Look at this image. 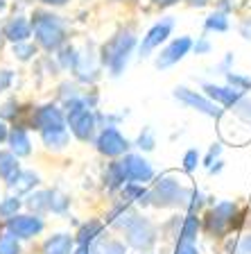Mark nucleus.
Wrapping results in <instances>:
<instances>
[{
    "label": "nucleus",
    "mask_w": 251,
    "mask_h": 254,
    "mask_svg": "<svg viewBox=\"0 0 251 254\" xmlns=\"http://www.w3.org/2000/svg\"><path fill=\"white\" fill-rule=\"evenodd\" d=\"M34 32L43 48L54 50L63 41V27L57 21V16H37L34 18Z\"/></svg>",
    "instance_id": "nucleus-1"
},
{
    "label": "nucleus",
    "mask_w": 251,
    "mask_h": 254,
    "mask_svg": "<svg viewBox=\"0 0 251 254\" xmlns=\"http://www.w3.org/2000/svg\"><path fill=\"white\" fill-rule=\"evenodd\" d=\"M68 123H70V129L77 138L86 141V138L93 134V127H95V118L91 114V109L84 102L75 100L68 105Z\"/></svg>",
    "instance_id": "nucleus-2"
},
{
    "label": "nucleus",
    "mask_w": 251,
    "mask_h": 254,
    "mask_svg": "<svg viewBox=\"0 0 251 254\" xmlns=\"http://www.w3.org/2000/svg\"><path fill=\"white\" fill-rule=\"evenodd\" d=\"M7 227H9V234H14L16 238H32L43 229V220L37 216H14L9 218Z\"/></svg>",
    "instance_id": "nucleus-3"
},
{
    "label": "nucleus",
    "mask_w": 251,
    "mask_h": 254,
    "mask_svg": "<svg viewBox=\"0 0 251 254\" xmlns=\"http://www.w3.org/2000/svg\"><path fill=\"white\" fill-rule=\"evenodd\" d=\"M98 148H100V152L109 154V157H118V154H122L127 150V141L122 138V134L118 129L109 127V129H104V132L100 134Z\"/></svg>",
    "instance_id": "nucleus-4"
},
{
    "label": "nucleus",
    "mask_w": 251,
    "mask_h": 254,
    "mask_svg": "<svg viewBox=\"0 0 251 254\" xmlns=\"http://www.w3.org/2000/svg\"><path fill=\"white\" fill-rule=\"evenodd\" d=\"M122 168H125V177L127 180H134V182H147L150 177H152V168H150V164H147L145 159L141 157H127L125 161H120Z\"/></svg>",
    "instance_id": "nucleus-5"
},
{
    "label": "nucleus",
    "mask_w": 251,
    "mask_h": 254,
    "mask_svg": "<svg viewBox=\"0 0 251 254\" xmlns=\"http://www.w3.org/2000/svg\"><path fill=\"white\" fill-rule=\"evenodd\" d=\"M131 46H134V39L131 37H122L120 41H115L113 43V48L109 50V64H111V68H113V73L118 75L122 70V66L127 64V55H129V50H131Z\"/></svg>",
    "instance_id": "nucleus-6"
},
{
    "label": "nucleus",
    "mask_w": 251,
    "mask_h": 254,
    "mask_svg": "<svg viewBox=\"0 0 251 254\" xmlns=\"http://www.w3.org/2000/svg\"><path fill=\"white\" fill-rule=\"evenodd\" d=\"M188 48H190V39H179V41H174L172 46L167 48L165 53L156 59V66L158 68H165V66H170V64L179 62L183 55L188 53Z\"/></svg>",
    "instance_id": "nucleus-7"
},
{
    "label": "nucleus",
    "mask_w": 251,
    "mask_h": 254,
    "mask_svg": "<svg viewBox=\"0 0 251 254\" xmlns=\"http://www.w3.org/2000/svg\"><path fill=\"white\" fill-rule=\"evenodd\" d=\"M170 30H172V21H163V23H158V25H154L152 30L147 32V37H145V41H143L141 50L143 53H150V50L156 48L161 41H165V37L170 34Z\"/></svg>",
    "instance_id": "nucleus-8"
},
{
    "label": "nucleus",
    "mask_w": 251,
    "mask_h": 254,
    "mask_svg": "<svg viewBox=\"0 0 251 254\" xmlns=\"http://www.w3.org/2000/svg\"><path fill=\"white\" fill-rule=\"evenodd\" d=\"M127 234H129V243L136 245V248H145V245H150L152 243V236H154L152 227H150L147 222H143V220L134 222V227L127 229Z\"/></svg>",
    "instance_id": "nucleus-9"
},
{
    "label": "nucleus",
    "mask_w": 251,
    "mask_h": 254,
    "mask_svg": "<svg viewBox=\"0 0 251 254\" xmlns=\"http://www.w3.org/2000/svg\"><path fill=\"white\" fill-rule=\"evenodd\" d=\"M37 125L41 129H50V127H63V116L57 107H43L37 114Z\"/></svg>",
    "instance_id": "nucleus-10"
},
{
    "label": "nucleus",
    "mask_w": 251,
    "mask_h": 254,
    "mask_svg": "<svg viewBox=\"0 0 251 254\" xmlns=\"http://www.w3.org/2000/svg\"><path fill=\"white\" fill-rule=\"evenodd\" d=\"M177 98L183 102H188V105L193 107H199V109L204 111V114H208V116H217V109H215V105H210L208 100H204L201 95H195L193 91L188 89H177Z\"/></svg>",
    "instance_id": "nucleus-11"
},
{
    "label": "nucleus",
    "mask_w": 251,
    "mask_h": 254,
    "mask_svg": "<svg viewBox=\"0 0 251 254\" xmlns=\"http://www.w3.org/2000/svg\"><path fill=\"white\" fill-rule=\"evenodd\" d=\"M30 34H32V25L25 21V18H14V21L5 27V37L11 39V41H16V43L25 41Z\"/></svg>",
    "instance_id": "nucleus-12"
},
{
    "label": "nucleus",
    "mask_w": 251,
    "mask_h": 254,
    "mask_svg": "<svg viewBox=\"0 0 251 254\" xmlns=\"http://www.w3.org/2000/svg\"><path fill=\"white\" fill-rule=\"evenodd\" d=\"M46 254H70L73 252V238L66 234H57V236L46 241Z\"/></svg>",
    "instance_id": "nucleus-13"
},
{
    "label": "nucleus",
    "mask_w": 251,
    "mask_h": 254,
    "mask_svg": "<svg viewBox=\"0 0 251 254\" xmlns=\"http://www.w3.org/2000/svg\"><path fill=\"white\" fill-rule=\"evenodd\" d=\"M181 197V189L174 184L172 180H163L156 186V202L158 204H170V202L179 200Z\"/></svg>",
    "instance_id": "nucleus-14"
},
{
    "label": "nucleus",
    "mask_w": 251,
    "mask_h": 254,
    "mask_svg": "<svg viewBox=\"0 0 251 254\" xmlns=\"http://www.w3.org/2000/svg\"><path fill=\"white\" fill-rule=\"evenodd\" d=\"M18 173H21V170H18L16 154L14 152H0V175L7 180V184H11Z\"/></svg>",
    "instance_id": "nucleus-15"
},
{
    "label": "nucleus",
    "mask_w": 251,
    "mask_h": 254,
    "mask_svg": "<svg viewBox=\"0 0 251 254\" xmlns=\"http://www.w3.org/2000/svg\"><path fill=\"white\" fill-rule=\"evenodd\" d=\"M43 143L48 148H63L68 143V132L63 127H50V129H41Z\"/></svg>",
    "instance_id": "nucleus-16"
},
{
    "label": "nucleus",
    "mask_w": 251,
    "mask_h": 254,
    "mask_svg": "<svg viewBox=\"0 0 251 254\" xmlns=\"http://www.w3.org/2000/svg\"><path fill=\"white\" fill-rule=\"evenodd\" d=\"M9 145L16 157H27V154H30V138H27V134L23 132V129H16V127L11 129Z\"/></svg>",
    "instance_id": "nucleus-17"
},
{
    "label": "nucleus",
    "mask_w": 251,
    "mask_h": 254,
    "mask_svg": "<svg viewBox=\"0 0 251 254\" xmlns=\"http://www.w3.org/2000/svg\"><path fill=\"white\" fill-rule=\"evenodd\" d=\"M37 182H39V177L34 173H18V175H16V180L11 182L9 186H14L18 193H25V190H30L32 186L37 184Z\"/></svg>",
    "instance_id": "nucleus-18"
},
{
    "label": "nucleus",
    "mask_w": 251,
    "mask_h": 254,
    "mask_svg": "<svg viewBox=\"0 0 251 254\" xmlns=\"http://www.w3.org/2000/svg\"><path fill=\"white\" fill-rule=\"evenodd\" d=\"M100 229H102L100 227V222H89V225H84V227L79 229V236H77L79 245H89L91 241L100 234Z\"/></svg>",
    "instance_id": "nucleus-19"
},
{
    "label": "nucleus",
    "mask_w": 251,
    "mask_h": 254,
    "mask_svg": "<svg viewBox=\"0 0 251 254\" xmlns=\"http://www.w3.org/2000/svg\"><path fill=\"white\" fill-rule=\"evenodd\" d=\"M206 91H208L213 98H217L220 102H224V105H231V102L238 100V93L236 91H229V89H220V86H206Z\"/></svg>",
    "instance_id": "nucleus-20"
},
{
    "label": "nucleus",
    "mask_w": 251,
    "mask_h": 254,
    "mask_svg": "<svg viewBox=\"0 0 251 254\" xmlns=\"http://www.w3.org/2000/svg\"><path fill=\"white\" fill-rule=\"evenodd\" d=\"M18 241L14 238V234H2L0 236V254H18Z\"/></svg>",
    "instance_id": "nucleus-21"
},
{
    "label": "nucleus",
    "mask_w": 251,
    "mask_h": 254,
    "mask_svg": "<svg viewBox=\"0 0 251 254\" xmlns=\"http://www.w3.org/2000/svg\"><path fill=\"white\" fill-rule=\"evenodd\" d=\"M18 209H21V200H16V197H5L0 202V216L5 218H14Z\"/></svg>",
    "instance_id": "nucleus-22"
},
{
    "label": "nucleus",
    "mask_w": 251,
    "mask_h": 254,
    "mask_svg": "<svg viewBox=\"0 0 251 254\" xmlns=\"http://www.w3.org/2000/svg\"><path fill=\"white\" fill-rule=\"evenodd\" d=\"M32 209H50V193H37L30 197Z\"/></svg>",
    "instance_id": "nucleus-23"
},
{
    "label": "nucleus",
    "mask_w": 251,
    "mask_h": 254,
    "mask_svg": "<svg viewBox=\"0 0 251 254\" xmlns=\"http://www.w3.org/2000/svg\"><path fill=\"white\" fill-rule=\"evenodd\" d=\"M195 234H197V220H195V218H188L186 225H183V232H181L183 243H190V241L195 238Z\"/></svg>",
    "instance_id": "nucleus-24"
},
{
    "label": "nucleus",
    "mask_w": 251,
    "mask_h": 254,
    "mask_svg": "<svg viewBox=\"0 0 251 254\" xmlns=\"http://www.w3.org/2000/svg\"><path fill=\"white\" fill-rule=\"evenodd\" d=\"M14 55L18 59H30L32 55H34V48L32 46H21V43H16L14 46Z\"/></svg>",
    "instance_id": "nucleus-25"
},
{
    "label": "nucleus",
    "mask_w": 251,
    "mask_h": 254,
    "mask_svg": "<svg viewBox=\"0 0 251 254\" xmlns=\"http://www.w3.org/2000/svg\"><path fill=\"white\" fill-rule=\"evenodd\" d=\"M100 252L102 254H125V250H122L120 243H106V245H102Z\"/></svg>",
    "instance_id": "nucleus-26"
},
{
    "label": "nucleus",
    "mask_w": 251,
    "mask_h": 254,
    "mask_svg": "<svg viewBox=\"0 0 251 254\" xmlns=\"http://www.w3.org/2000/svg\"><path fill=\"white\" fill-rule=\"evenodd\" d=\"M208 27H215V30H226V21L222 18L220 14L210 16V18H208Z\"/></svg>",
    "instance_id": "nucleus-27"
},
{
    "label": "nucleus",
    "mask_w": 251,
    "mask_h": 254,
    "mask_svg": "<svg viewBox=\"0 0 251 254\" xmlns=\"http://www.w3.org/2000/svg\"><path fill=\"white\" fill-rule=\"evenodd\" d=\"M195 164H197V152H195V150H190V152L186 154V170H193Z\"/></svg>",
    "instance_id": "nucleus-28"
},
{
    "label": "nucleus",
    "mask_w": 251,
    "mask_h": 254,
    "mask_svg": "<svg viewBox=\"0 0 251 254\" xmlns=\"http://www.w3.org/2000/svg\"><path fill=\"white\" fill-rule=\"evenodd\" d=\"M177 254H197V250H195L190 243H181V248L177 250Z\"/></svg>",
    "instance_id": "nucleus-29"
},
{
    "label": "nucleus",
    "mask_w": 251,
    "mask_h": 254,
    "mask_svg": "<svg viewBox=\"0 0 251 254\" xmlns=\"http://www.w3.org/2000/svg\"><path fill=\"white\" fill-rule=\"evenodd\" d=\"M5 138H7V129H5V125L0 123V141H5Z\"/></svg>",
    "instance_id": "nucleus-30"
},
{
    "label": "nucleus",
    "mask_w": 251,
    "mask_h": 254,
    "mask_svg": "<svg viewBox=\"0 0 251 254\" xmlns=\"http://www.w3.org/2000/svg\"><path fill=\"white\" fill-rule=\"evenodd\" d=\"M48 5H63V2H68V0H43Z\"/></svg>",
    "instance_id": "nucleus-31"
},
{
    "label": "nucleus",
    "mask_w": 251,
    "mask_h": 254,
    "mask_svg": "<svg viewBox=\"0 0 251 254\" xmlns=\"http://www.w3.org/2000/svg\"><path fill=\"white\" fill-rule=\"evenodd\" d=\"M154 2H158V5H172V2H177V0H154Z\"/></svg>",
    "instance_id": "nucleus-32"
},
{
    "label": "nucleus",
    "mask_w": 251,
    "mask_h": 254,
    "mask_svg": "<svg viewBox=\"0 0 251 254\" xmlns=\"http://www.w3.org/2000/svg\"><path fill=\"white\" fill-rule=\"evenodd\" d=\"M77 254H89V248H86V245H82V248L77 250Z\"/></svg>",
    "instance_id": "nucleus-33"
},
{
    "label": "nucleus",
    "mask_w": 251,
    "mask_h": 254,
    "mask_svg": "<svg viewBox=\"0 0 251 254\" xmlns=\"http://www.w3.org/2000/svg\"><path fill=\"white\" fill-rule=\"evenodd\" d=\"M245 250H247V252H251V238H247V241H245Z\"/></svg>",
    "instance_id": "nucleus-34"
},
{
    "label": "nucleus",
    "mask_w": 251,
    "mask_h": 254,
    "mask_svg": "<svg viewBox=\"0 0 251 254\" xmlns=\"http://www.w3.org/2000/svg\"><path fill=\"white\" fill-rule=\"evenodd\" d=\"M193 2H199V5H201V2H206V0H193Z\"/></svg>",
    "instance_id": "nucleus-35"
},
{
    "label": "nucleus",
    "mask_w": 251,
    "mask_h": 254,
    "mask_svg": "<svg viewBox=\"0 0 251 254\" xmlns=\"http://www.w3.org/2000/svg\"><path fill=\"white\" fill-rule=\"evenodd\" d=\"M2 7H5V2H2V0H0V9H2Z\"/></svg>",
    "instance_id": "nucleus-36"
}]
</instances>
